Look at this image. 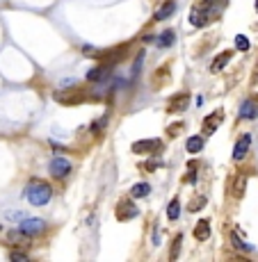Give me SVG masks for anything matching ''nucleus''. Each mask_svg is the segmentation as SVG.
Masks as SVG:
<instances>
[{
  "instance_id": "16",
  "label": "nucleus",
  "mask_w": 258,
  "mask_h": 262,
  "mask_svg": "<svg viewBox=\"0 0 258 262\" xmlns=\"http://www.w3.org/2000/svg\"><path fill=\"white\" fill-rule=\"evenodd\" d=\"M178 217H181V201L174 198V201L169 203V208H167V219L169 221H176Z\"/></svg>"
},
{
  "instance_id": "21",
  "label": "nucleus",
  "mask_w": 258,
  "mask_h": 262,
  "mask_svg": "<svg viewBox=\"0 0 258 262\" xmlns=\"http://www.w3.org/2000/svg\"><path fill=\"white\" fill-rule=\"evenodd\" d=\"M181 244H183V235H176L174 242H172V253H169V260H176L178 258V251H181Z\"/></svg>"
},
{
  "instance_id": "11",
  "label": "nucleus",
  "mask_w": 258,
  "mask_h": 262,
  "mask_svg": "<svg viewBox=\"0 0 258 262\" xmlns=\"http://www.w3.org/2000/svg\"><path fill=\"white\" fill-rule=\"evenodd\" d=\"M231 55H233V52H231V50H224V52H222V55H217V57H215V62H213V64H210V71H213V73H217V71H222V68L226 66V62L231 60Z\"/></svg>"
},
{
  "instance_id": "17",
  "label": "nucleus",
  "mask_w": 258,
  "mask_h": 262,
  "mask_svg": "<svg viewBox=\"0 0 258 262\" xmlns=\"http://www.w3.org/2000/svg\"><path fill=\"white\" fill-rule=\"evenodd\" d=\"M201 148H204V139L199 135L188 139V153H201Z\"/></svg>"
},
{
  "instance_id": "4",
  "label": "nucleus",
  "mask_w": 258,
  "mask_h": 262,
  "mask_svg": "<svg viewBox=\"0 0 258 262\" xmlns=\"http://www.w3.org/2000/svg\"><path fill=\"white\" fill-rule=\"evenodd\" d=\"M18 228H21V230H25L28 235H32V237H34V235H41V232L46 230V221H44V219L25 217V219L21 221V224H18Z\"/></svg>"
},
{
  "instance_id": "19",
  "label": "nucleus",
  "mask_w": 258,
  "mask_h": 262,
  "mask_svg": "<svg viewBox=\"0 0 258 262\" xmlns=\"http://www.w3.org/2000/svg\"><path fill=\"white\" fill-rule=\"evenodd\" d=\"M244 187H247V176H240V178L236 180V185H233V196H236V198H242Z\"/></svg>"
},
{
  "instance_id": "10",
  "label": "nucleus",
  "mask_w": 258,
  "mask_h": 262,
  "mask_svg": "<svg viewBox=\"0 0 258 262\" xmlns=\"http://www.w3.org/2000/svg\"><path fill=\"white\" fill-rule=\"evenodd\" d=\"M174 12H176V0H167L165 5H160V9L153 14V18H155V21H165V18H169Z\"/></svg>"
},
{
  "instance_id": "18",
  "label": "nucleus",
  "mask_w": 258,
  "mask_h": 262,
  "mask_svg": "<svg viewBox=\"0 0 258 262\" xmlns=\"http://www.w3.org/2000/svg\"><path fill=\"white\" fill-rule=\"evenodd\" d=\"M105 75V66H96V68H89L87 71V80L89 82H101V78Z\"/></svg>"
},
{
  "instance_id": "9",
  "label": "nucleus",
  "mask_w": 258,
  "mask_h": 262,
  "mask_svg": "<svg viewBox=\"0 0 258 262\" xmlns=\"http://www.w3.org/2000/svg\"><path fill=\"white\" fill-rule=\"evenodd\" d=\"M7 242H12V244H30L32 235H28V232L21 230V228H16V230L7 232Z\"/></svg>"
},
{
  "instance_id": "2",
  "label": "nucleus",
  "mask_w": 258,
  "mask_h": 262,
  "mask_svg": "<svg viewBox=\"0 0 258 262\" xmlns=\"http://www.w3.org/2000/svg\"><path fill=\"white\" fill-rule=\"evenodd\" d=\"M210 7H213L210 0L194 5V9L190 12V23L194 25V28H204V25H208V21H210Z\"/></svg>"
},
{
  "instance_id": "7",
  "label": "nucleus",
  "mask_w": 258,
  "mask_h": 262,
  "mask_svg": "<svg viewBox=\"0 0 258 262\" xmlns=\"http://www.w3.org/2000/svg\"><path fill=\"white\" fill-rule=\"evenodd\" d=\"M240 116L242 119H256L258 116V98H247L240 105Z\"/></svg>"
},
{
  "instance_id": "5",
  "label": "nucleus",
  "mask_w": 258,
  "mask_h": 262,
  "mask_svg": "<svg viewBox=\"0 0 258 262\" xmlns=\"http://www.w3.org/2000/svg\"><path fill=\"white\" fill-rule=\"evenodd\" d=\"M249 148H251V135L247 132V135L240 137V139L236 142V146H233V160H236V162L244 160V155L249 153Z\"/></svg>"
},
{
  "instance_id": "6",
  "label": "nucleus",
  "mask_w": 258,
  "mask_h": 262,
  "mask_svg": "<svg viewBox=\"0 0 258 262\" xmlns=\"http://www.w3.org/2000/svg\"><path fill=\"white\" fill-rule=\"evenodd\" d=\"M135 217H137L135 203H130V201H121V203H119V208H117V219H119V221L135 219Z\"/></svg>"
},
{
  "instance_id": "23",
  "label": "nucleus",
  "mask_w": 258,
  "mask_h": 262,
  "mask_svg": "<svg viewBox=\"0 0 258 262\" xmlns=\"http://www.w3.org/2000/svg\"><path fill=\"white\" fill-rule=\"evenodd\" d=\"M176 100H174V105H172V107H169V110H172V112H174V110H181V107H185V105H188V96H185V94H178V96H174Z\"/></svg>"
},
{
  "instance_id": "29",
  "label": "nucleus",
  "mask_w": 258,
  "mask_h": 262,
  "mask_svg": "<svg viewBox=\"0 0 258 262\" xmlns=\"http://www.w3.org/2000/svg\"><path fill=\"white\" fill-rule=\"evenodd\" d=\"M0 230H2V226H0Z\"/></svg>"
},
{
  "instance_id": "15",
  "label": "nucleus",
  "mask_w": 258,
  "mask_h": 262,
  "mask_svg": "<svg viewBox=\"0 0 258 262\" xmlns=\"http://www.w3.org/2000/svg\"><path fill=\"white\" fill-rule=\"evenodd\" d=\"M231 246L236 248V251H244V253H251V251H254L247 242H242L240 237H238V232H231Z\"/></svg>"
},
{
  "instance_id": "13",
  "label": "nucleus",
  "mask_w": 258,
  "mask_h": 262,
  "mask_svg": "<svg viewBox=\"0 0 258 262\" xmlns=\"http://www.w3.org/2000/svg\"><path fill=\"white\" fill-rule=\"evenodd\" d=\"M217 123H222V112H213L210 116H208V119H206V123H204V132H206V135L215 132Z\"/></svg>"
},
{
  "instance_id": "22",
  "label": "nucleus",
  "mask_w": 258,
  "mask_h": 262,
  "mask_svg": "<svg viewBox=\"0 0 258 262\" xmlns=\"http://www.w3.org/2000/svg\"><path fill=\"white\" fill-rule=\"evenodd\" d=\"M5 217H7L9 221H23V219H25V212H21V210H18V212H16V210H7Z\"/></svg>"
},
{
  "instance_id": "25",
  "label": "nucleus",
  "mask_w": 258,
  "mask_h": 262,
  "mask_svg": "<svg viewBox=\"0 0 258 262\" xmlns=\"http://www.w3.org/2000/svg\"><path fill=\"white\" fill-rule=\"evenodd\" d=\"M201 205H206V198L204 196H197V198L190 203V208L188 210H190V212H197V210H201Z\"/></svg>"
},
{
  "instance_id": "26",
  "label": "nucleus",
  "mask_w": 258,
  "mask_h": 262,
  "mask_svg": "<svg viewBox=\"0 0 258 262\" xmlns=\"http://www.w3.org/2000/svg\"><path fill=\"white\" fill-rule=\"evenodd\" d=\"M9 260H14V262H28V255L21 253V251H12V253H9Z\"/></svg>"
},
{
  "instance_id": "12",
  "label": "nucleus",
  "mask_w": 258,
  "mask_h": 262,
  "mask_svg": "<svg viewBox=\"0 0 258 262\" xmlns=\"http://www.w3.org/2000/svg\"><path fill=\"white\" fill-rule=\"evenodd\" d=\"M194 237H197L199 242L208 240V237H210V224H208V221H199V224L194 226Z\"/></svg>"
},
{
  "instance_id": "28",
  "label": "nucleus",
  "mask_w": 258,
  "mask_h": 262,
  "mask_svg": "<svg viewBox=\"0 0 258 262\" xmlns=\"http://www.w3.org/2000/svg\"><path fill=\"white\" fill-rule=\"evenodd\" d=\"M256 9H258V0H256Z\"/></svg>"
},
{
  "instance_id": "20",
  "label": "nucleus",
  "mask_w": 258,
  "mask_h": 262,
  "mask_svg": "<svg viewBox=\"0 0 258 262\" xmlns=\"http://www.w3.org/2000/svg\"><path fill=\"white\" fill-rule=\"evenodd\" d=\"M160 44L158 46H162V48H169V46H174V41H176V34H174V30H167L165 34H160V39H158Z\"/></svg>"
},
{
  "instance_id": "14",
  "label": "nucleus",
  "mask_w": 258,
  "mask_h": 262,
  "mask_svg": "<svg viewBox=\"0 0 258 262\" xmlns=\"http://www.w3.org/2000/svg\"><path fill=\"white\" fill-rule=\"evenodd\" d=\"M149 192H151L149 182H137V185H133V189H130V196H133V198H144V196H149Z\"/></svg>"
},
{
  "instance_id": "8",
  "label": "nucleus",
  "mask_w": 258,
  "mask_h": 262,
  "mask_svg": "<svg viewBox=\"0 0 258 262\" xmlns=\"http://www.w3.org/2000/svg\"><path fill=\"white\" fill-rule=\"evenodd\" d=\"M160 148V139H142V142H135L133 144V153H151V150H158Z\"/></svg>"
},
{
  "instance_id": "24",
  "label": "nucleus",
  "mask_w": 258,
  "mask_h": 262,
  "mask_svg": "<svg viewBox=\"0 0 258 262\" xmlns=\"http://www.w3.org/2000/svg\"><path fill=\"white\" fill-rule=\"evenodd\" d=\"M236 48H240V50H249V39L244 37V34H238L236 37Z\"/></svg>"
},
{
  "instance_id": "1",
  "label": "nucleus",
  "mask_w": 258,
  "mask_h": 262,
  "mask_svg": "<svg viewBox=\"0 0 258 262\" xmlns=\"http://www.w3.org/2000/svg\"><path fill=\"white\" fill-rule=\"evenodd\" d=\"M51 196H53V189L44 180H32L30 185L25 187V198H28L30 205H46L51 201Z\"/></svg>"
},
{
  "instance_id": "27",
  "label": "nucleus",
  "mask_w": 258,
  "mask_h": 262,
  "mask_svg": "<svg viewBox=\"0 0 258 262\" xmlns=\"http://www.w3.org/2000/svg\"><path fill=\"white\" fill-rule=\"evenodd\" d=\"M256 78H258V66H256Z\"/></svg>"
},
{
  "instance_id": "3",
  "label": "nucleus",
  "mask_w": 258,
  "mask_h": 262,
  "mask_svg": "<svg viewBox=\"0 0 258 262\" xmlns=\"http://www.w3.org/2000/svg\"><path fill=\"white\" fill-rule=\"evenodd\" d=\"M48 171L53 178H67L69 171H71V162L64 160V157H53L51 164H48Z\"/></svg>"
}]
</instances>
